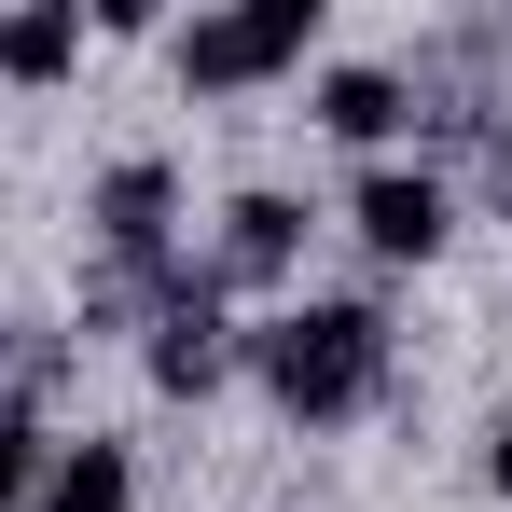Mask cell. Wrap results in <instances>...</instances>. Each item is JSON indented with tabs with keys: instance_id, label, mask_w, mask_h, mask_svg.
<instances>
[{
	"instance_id": "cell-9",
	"label": "cell",
	"mask_w": 512,
	"mask_h": 512,
	"mask_svg": "<svg viewBox=\"0 0 512 512\" xmlns=\"http://www.w3.org/2000/svg\"><path fill=\"white\" fill-rule=\"evenodd\" d=\"M42 512H125V443H70L42 471Z\"/></svg>"
},
{
	"instance_id": "cell-5",
	"label": "cell",
	"mask_w": 512,
	"mask_h": 512,
	"mask_svg": "<svg viewBox=\"0 0 512 512\" xmlns=\"http://www.w3.org/2000/svg\"><path fill=\"white\" fill-rule=\"evenodd\" d=\"M167 208H180V180H167V167H111V180H97V236H111L125 263L167 250Z\"/></svg>"
},
{
	"instance_id": "cell-2",
	"label": "cell",
	"mask_w": 512,
	"mask_h": 512,
	"mask_svg": "<svg viewBox=\"0 0 512 512\" xmlns=\"http://www.w3.org/2000/svg\"><path fill=\"white\" fill-rule=\"evenodd\" d=\"M305 42H319V0H250V14H194L180 70H194V84H263V70H291Z\"/></svg>"
},
{
	"instance_id": "cell-1",
	"label": "cell",
	"mask_w": 512,
	"mask_h": 512,
	"mask_svg": "<svg viewBox=\"0 0 512 512\" xmlns=\"http://www.w3.org/2000/svg\"><path fill=\"white\" fill-rule=\"evenodd\" d=\"M250 360L291 416H360L374 374H388V319L374 305H291L277 333H250Z\"/></svg>"
},
{
	"instance_id": "cell-4",
	"label": "cell",
	"mask_w": 512,
	"mask_h": 512,
	"mask_svg": "<svg viewBox=\"0 0 512 512\" xmlns=\"http://www.w3.org/2000/svg\"><path fill=\"white\" fill-rule=\"evenodd\" d=\"M222 305H208V277L194 291H167V319H153V388H222Z\"/></svg>"
},
{
	"instance_id": "cell-3",
	"label": "cell",
	"mask_w": 512,
	"mask_h": 512,
	"mask_svg": "<svg viewBox=\"0 0 512 512\" xmlns=\"http://www.w3.org/2000/svg\"><path fill=\"white\" fill-rule=\"evenodd\" d=\"M360 236H374L388 263H429V250H443V180H429V167H374V180H360Z\"/></svg>"
},
{
	"instance_id": "cell-11",
	"label": "cell",
	"mask_w": 512,
	"mask_h": 512,
	"mask_svg": "<svg viewBox=\"0 0 512 512\" xmlns=\"http://www.w3.org/2000/svg\"><path fill=\"white\" fill-rule=\"evenodd\" d=\"M499 485H512V416H499Z\"/></svg>"
},
{
	"instance_id": "cell-7",
	"label": "cell",
	"mask_w": 512,
	"mask_h": 512,
	"mask_svg": "<svg viewBox=\"0 0 512 512\" xmlns=\"http://www.w3.org/2000/svg\"><path fill=\"white\" fill-rule=\"evenodd\" d=\"M70 56H84V14H70V0H28V14H0V70H14V84H56Z\"/></svg>"
},
{
	"instance_id": "cell-8",
	"label": "cell",
	"mask_w": 512,
	"mask_h": 512,
	"mask_svg": "<svg viewBox=\"0 0 512 512\" xmlns=\"http://www.w3.org/2000/svg\"><path fill=\"white\" fill-rule=\"evenodd\" d=\"M319 125H333V139H388V125H402V70H333V84H319Z\"/></svg>"
},
{
	"instance_id": "cell-10",
	"label": "cell",
	"mask_w": 512,
	"mask_h": 512,
	"mask_svg": "<svg viewBox=\"0 0 512 512\" xmlns=\"http://www.w3.org/2000/svg\"><path fill=\"white\" fill-rule=\"evenodd\" d=\"M28 471H42V443H28V429H14V416H0V512H14V499H28Z\"/></svg>"
},
{
	"instance_id": "cell-6",
	"label": "cell",
	"mask_w": 512,
	"mask_h": 512,
	"mask_svg": "<svg viewBox=\"0 0 512 512\" xmlns=\"http://www.w3.org/2000/svg\"><path fill=\"white\" fill-rule=\"evenodd\" d=\"M291 250H305V208L291 194H236L222 208V277H291Z\"/></svg>"
}]
</instances>
